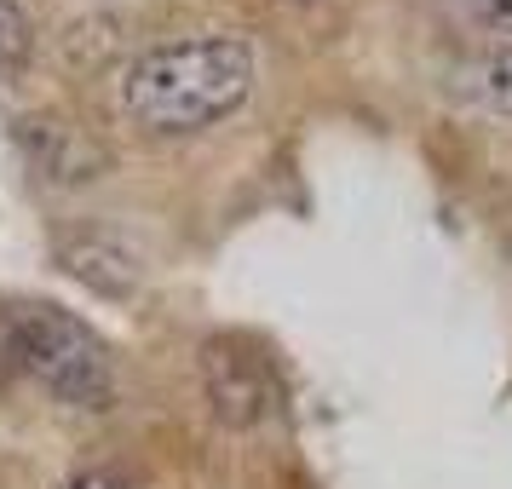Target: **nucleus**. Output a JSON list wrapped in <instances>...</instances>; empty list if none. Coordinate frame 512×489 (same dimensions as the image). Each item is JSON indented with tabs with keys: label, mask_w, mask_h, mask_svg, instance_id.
Instances as JSON below:
<instances>
[{
	"label": "nucleus",
	"mask_w": 512,
	"mask_h": 489,
	"mask_svg": "<svg viewBox=\"0 0 512 489\" xmlns=\"http://www.w3.org/2000/svg\"><path fill=\"white\" fill-rule=\"evenodd\" d=\"M254 87V52L236 35H196L144 52L121 75V110L144 133H202Z\"/></svg>",
	"instance_id": "f257e3e1"
},
{
	"label": "nucleus",
	"mask_w": 512,
	"mask_h": 489,
	"mask_svg": "<svg viewBox=\"0 0 512 489\" xmlns=\"http://www.w3.org/2000/svg\"><path fill=\"white\" fill-rule=\"evenodd\" d=\"M6 340L18 351L41 386H47L58 403H75V409H104L110 392H116V369H110V351L93 328L70 317L64 305H12L6 317Z\"/></svg>",
	"instance_id": "f03ea898"
},
{
	"label": "nucleus",
	"mask_w": 512,
	"mask_h": 489,
	"mask_svg": "<svg viewBox=\"0 0 512 489\" xmlns=\"http://www.w3.org/2000/svg\"><path fill=\"white\" fill-rule=\"evenodd\" d=\"M208 392H213V409L231 420H254L265 409V397H271L259 357H236V346L208 351Z\"/></svg>",
	"instance_id": "7ed1b4c3"
},
{
	"label": "nucleus",
	"mask_w": 512,
	"mask_h": 489,
	"mask_svg": "<svg viewBox=\"0 0 512 489\" xmlns=\"http://www.w3.org/2000/svg\"><path fill=\"white\" fill-rule=\"evenodd\" d=\"M455 87H461L472 104L512 116V41H489L484 52H472L461 64V75H455Z\"/></svg>",
	"instance_id": "20e7f679"
},
{
	"label": "nucleus",
	"mask_w": 512,
	"mask_h": 489,
	"mask_svg": "<svg viewBox=\"0 0 512 489\" xmlns=\"http://www.w3.org/2000/svg\"><path fill=\"white\" fill-rule=\"evenodd\" d=\"M24 52H29V18L12 0H0V70H12Z\"/></svg>",
	"instance_id": "39448f33"
},
{
	"label": "nucleus",
	"mask_w": 512,
	"mask_h": 489,
	"mask_svg": "<svg viewBox=\"0 0 512 489\" xmlns=\"http://www.w3.org/2000/svg\"><path fill=\"white\" fill-rule=\"evenodd\" d=\"M466 18L484 29L489 41H512V0H466Z\"/></svg>",
	"instance_id": "423d86ee"
},
{
	"label": "nucleus",
	"mask_w": 512,
	"mask_h": 489,
	"mask_svg": "<svg viewBox=\"0 0 512 489\" xmlns=\"http://www.w3.org/2000/svg\"><path fill=\"white\" fill-rule=\"evenodd\" d=\"M70 489H127L121 478H104V472H93V478H81V484H70Z\"/></svg>",
	"instance_id": "0eeeda50"
}]
</instances>
